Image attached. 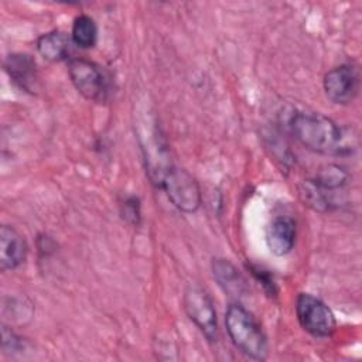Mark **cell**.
Here are the masks:
<instances>
[{"label":"cell","mask_w":362,"mask_h":362,"mask_svg":"<svg viewBox=\"0 0 362 362\" xmlns=\"http://www.w3.org/2000/svg\"><path fill=\"white\" fill-rule=\"evenodd\" d=\"M288 126L294 139L310 151L345 157L356 148L355 136L321 113L296 112Z\"/></svg>","instance_id":"obj_1"},{"label":"cell","mask_w":362,"mask_h":362,"mask_svg":"<svg viewBox=\"0 0 362 362\" xmlns=\"http://www.w3.org/2000/svg\"><path fill=\"white\" fill-rule=\"evenodd\" d=\"M226 332L243 355L255 361H264L269 355L267 338L255 315L239 303H230L225 311Z\"/></svg>","instance_id":"obj_2"},{"label":"cell","mask_w":362,"mask_h":362,"mask_svg":"<svg viewBox=\"0 0 362 362\" xmlns=\"http://www.w3.org/2000/svg\"><path fill=\"white\" fill-rule=\"evenodd\" d=\"M68 75L75 89L88 100L106 102L110 95V76L99 64L86 58H71Z\"/></svg>","instance_id":"obj_3"},{"label":"cell","mask_w":362,"mask_h":362,"mask_svg":"<svg viewBox=\"0 0 362 362\" xmlns=\"http://www.w3.org/2000/svg\"><path fill=\"white\" fill-rule=\"evenodd\" d=\"M161 188L171 204L182 212H195L202 202V195L195 178L185 170L171 164L154 184Z\"/></svg>","instance_id":"obj_4"},{"label":"cell","mask_w":362,"mask_h":362,"mask_svg":"<svg viewBox=\"0 0 362 362\" xmlns=\"http://www.w3.org/2000/svg\"><path fill=\"white\" fill-rule=\"evenodd\" d=\"M296 315L301 328L315 338H328L337 328L332 310L310 293L298 294L296 300Z\"/></svg>","instance_id":"obj_5"},{"label":"cell","mask_w":362,"mask_h":362,"mask_svg":"<svg viewBox=\"0 0 362 362\" xmlns=\"http://www.w3.org/2000/svg\"><path fill=\"white\" fill-rule=\"evenodd\" d=\"M184 311L202 335L209 341L218 339V318L211 296L198 286H189L182 296Z\"/></svg>","instance_id":"obj_6"},{"label":"cell","mask_w":362,"mask_h":362,"mask_svg":"<svg viewBox=\"0 0 362 362\" xmlns=\"http://www.w3.org/2000/svg\"><path fill=\"white\" fill-rule=\"evenodd\" d=\"M325 96L335 105H349L359 92V72L352 64L331 68L322 79Z\"/></svg>","instance_id":"obj_7"},{"label":"cell","mask_w":362,"mask_h":362,"mask_svg":"<svg viewBox=\"0 0 362 362\" xmlns=\"http://www.w3.org/2000/svg\"><path fill=\"white\" fill-rule=\"evenodd\" d=\"M297 238V226L293 218L281 215L276 216L270 221L266 229V243L274 256H286L288 255Z\"/></svg>","instance_id":"obj_8"},{"label":"cell","mask_w":362,"mask_h":362,"mask_svg":"<svg viewBox=\"0 0 362 362\" xmlns=\"http://www.w3.org/2000/svg\"><path fill=\"white\" fill-rule=\"evenodd\" d=\"M24 236L10 225L0 228V267L3 272L20 267L27 259Z\"/></svg>","instance_id":"obj_9"},{"label":"cell","mask_w":362,"mask_h":362,"mask_svg":"<svg viewBox=\"0 0 362 362\" xmlns=\"http://www.w3.org/2000/svg\"><path fill=\"white\" fill-rule=\"evenodd\" d=\"M4 69L10 79L23 90H34L37 83V65L28 54L13 52L4 61Z\"/></svg>","instance_id":"obj_10"},{"label":"cell","mask_w":362,"mask_h":362,"mask_svg":"<svg viewBox=\"0 0 362 362\" xmlns=\"http://www.w3.org/2000/svg\"><path fill=\"white\" fill-rule=\"evenodd\" d=\"M72 40L59 30L48 31L38 37L35 45L38 54L51 62H59L69 57Z\"/></svg>","instance_id":"obj_11"},{"label":"cell","mask_w":362,"mask_h":362,"mask_svg":"<svg viewBox=\"0 0 362 362\" xmlns=\"http://www.w3.org/2000/svg\"><path fill=\"white\" fill-rule=\"evenodd\" d=\"M212 273L218 284L230 296H240L246 291V281L239 270L228 260L216 257L212 260Z\"/></svg>","instance_id":"obj_12"},{"label":"cell","mask_w":362,"mask_h":362,"mask_svg":"<svg viewBox=\"0 0 362 362\" xmlns=\"http://www.w3.org/2000/svg\"><path fill=\"white\" fill-rule=\"evenodd\" d=\"M72 44L82 49L95 47L98 41V25L95 20L88 14H79L75 17L71 30Z\"/></svg>","instance_id":"obj_13"},{"label":"cell","mask_w":362,"mask_h":362,"mask_svg":"<svg viewBox=\"0 0 362 362\" xmlns=\"http://www.w3.org/2000/svg\"><path fill=\"white\" fill-rule=\"evenodd\" d=\"M250 270H252L253 276L263 284L266 293H267L269 296H274V294H276V284H274L273 279L270 277V274H269L266 270H262V269L253 267V266L250 267Z\"/></svg>","instance_id":"obj_14"},{"label":"cell","mask_w":362,"mask_h":362,"mask_svg":"<svg viewBox=\"0 0 362 362\" xmlns=\"http://www.w3.org/2000/svg\"><path fill=\"white\" fill-rule=\"evenodd\" d=\"M140 206H139V201L134 198V197H132V198H129V199H126V202H124V216L126 218H129L132 222H134V223H137V218H139V215H140Z\"/></svg>","instance_id":"obj_15"}]
</instances>
